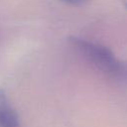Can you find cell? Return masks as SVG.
Wrapping results in <instances>:
<instances>
[{"mask_svg": "<svg viewBox=\"0 0 127 127\" xmlns=\"http://www.w3.org/2000/svg\"><path fill=\"white\" fill-rule=\"evenodd\" d=\"M67 42L86 63L105 76L116 81H127V62L118 59L109 48L75 36H69Z\"/></svg>", "mask_w": 127, "mask_h": 127, "instance_id": "6da1fadb", "label": "cell"}, {"mask_svg": "<svg viewBox=\"0 0 127 127\" xmlns=\"http://www.w3.org/2000/svg\"><path fill=\"white\" fill-rule=\"evenodd\" d=\"M0 127H20L19 116L10 105L2 88H0Z\"/></svg>", "mask_w": 127, "mask_h": 127, "instance_id": "7a4b0ae2", "label": "cell"}, {"mask_svg": "<svg viewBox=\"0 0 127 127\" xmlns=\"http://www.w3.org/2000/svg\"><path fill=\"white\" fill-rule=\"evenodd\" d=\"M62 2H64L68 5H72V6H81L85 3H87L89 0H61Z\"/></svg>", "mask_w": 127, "mask_h": 127, "instance_id": "3957f363", "label": "cell"}, {"mask_svg": "<svg viewBox=\"0 0 127 127\" xmlns=\"http://www.w3.org/2000/svg\"><path fill=\"white\" fill-rule=\"evenodd\" d=\"M123 2H124V4H125V6L127 7V0H123Z\"/></svg>", "mask_w": 127, "mask_h": 127, "instance_id": "277c9868", "label": "cell"}]
</instances>
